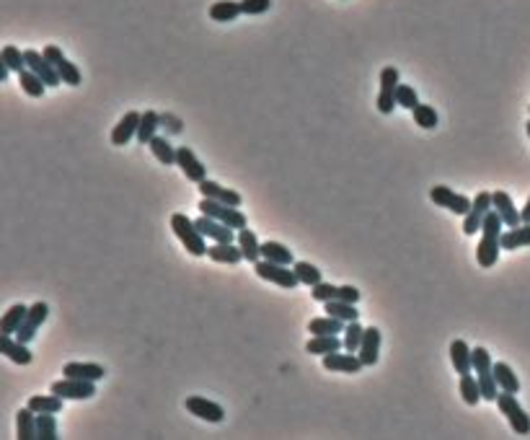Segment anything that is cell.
Segmentation results:
<instances>
[{"mask_svg": "<svg viewBox=\"0 0 530 440\" xmlns=\"http://www.w3.org/2000/svg\"><path fill=\"white\" fill-rule=\"evenodd\" d=\"M254 272L262 280H269V282H275V285H279V288L285 290H295L297 285H300L295 269H287L285 264H275V262H266V259H259V262H256Z\"/></svg>", "mask_w": 530, "mask_h": 440, "instance_id": "5", "label": "cell"}, {"mask_svg": "<svg viewBox=\"0 0 530 440\" xmlns=\"http://www.w3.org/2000/svg\"><path fill=\"white\" fill-rule=\"evenodd\" d=\"M375 107H378L381 114H391L393 109L399 107V104H396V94H385V91H381V94H378V101H375Z\"/></svg>", "mask_w": 530, "mask_h": 440, "instance_id": "49", "label": "cell"}, {"mask_svg": "<svg viewBox=\"0 0 530 440\" xmlns=\"http://www.w3.org/2000/svg\"><path fill=\"white\" fill-rule=\"evenodd\" d=\"M16 438L19 440H36V417L29 407L16 412Z\"/></svg>", "mask_w": 530, "mask_h": 440, "instance_id": "29", "label": "cell"}, {"mask_svg": "<svg viewBox=\"0 0 530 440\" xmlns=\"http://www.w3.org/2000/svg\"><path fill=\"white\" fill-rule=\"evenodd\" d=\"M324 368H326V370H334V373H360L365 365H362L360 355L337 350V353L324 355Z\"/></svg>", "mask_w": 530, "mask_h": 440, "instance_id": "14", "label": "cell"}, {"mask_svg": "<svg viewBox=\"0 0 530 440\" xmlns=\"http://www.w3.org/2000/svg\"><path fill=\"white\" fill-rule=\"evenodd\" d=\"M412 117H414V122L419 125L422 129H435L437 125H440V114H437L435 109L430 107V104H416V107L412 109Z\"/></svg>", "mask_w": 530, "mask_h": 440, "instance_id": "38", "label": "cell"}, {"mask_svg": "<svg viewBox=\"0 0 530 440\" xmlns=\"http://www.w3.org/2000/svg\"><path fill=\"white\" fill-rule=\"evenodd\" d=\"M142 114L140 112H127L112 129V145H127L132 138H138V127Z\"/></svg>", "mask_w": 530, "mask_h": 440, "instance_id": "17", "label": "cell"}, {"mask_svg": "<svg viewBox=\"0 0 530 440\" xmlns=\"http://www.w3.org/2000/svg\"><path fill=\"white\" fill-rule=\"evenodd\" d=\"M262 259L266 262H275V264H285V267H293L295 259H293V251L279 244V241H264L262 244Z\"/></svg>", "mask_w": 530, "mask_h": 440, "instance_id": "27", "label": "cell"}, {"mask_svg": "<svg viewBox=\"0 0 530 440\" xmlns=\"http://www.w3.org/2000/svg\"><path fill=\"white\" fill-rule=\"evenodd\" d=\"M497 407H499V412L507 417L509 428H512L515 435H530V415H525V409L520 407V401L515 399V394L499 391Z\"/></svg>", "mask_w": 530, "mask_h": 440, "instance_id": "4", "label": "cell"}, {"mask_svg": "<svg viewBox=\"0 0 530 440\" xmlns=\"http://www.w3.org/2000/svg\"><path fill=\"white\" fill-rule=\"evenodd\" d=\"M197 189L202 192V197H210V200H218V202L231 205V207H241V205H244V197L235 192V189H228V187H223V184L218 182H210V179L197 184Z\"/></svg>", "mask_w": 530, "mask_h": 440, "instance_id": "15", "label": "cell"}, {"mask_svg": "<svg viewBox=\"0 0 530 440\" xmlns=\"http://www.w3.org/2000/svg\"><path fill=\"white\" fill-rule=\"evenodd\" d=\"M324 308H326L329 316L341 319L344 324L357 322V319H360V311H357V306H354V303H344V301H337V298H334V301L324 303Z\"/></svg>", "mask_w": 530, "mask_h": 440, "instance_id": "33", "label": "cell"}, {"mask_svg": "<svg viewBox=\"0 0 530 440\" xmlns=\"http://www.w3.org/2000/svg\"><path fill=\"white\" fill-rule=\"evenodd\" d=\"M293 269H295L300 285H308V288H313V285H318V282L324 280L321 277V269H318L316 264H310V262H295Z\"/></svg>", "mask_w": 530, "mask_h": 440, "instance_id": "39", "label": "cell"}, {"mask_svg": "<svg viewBox=\"0 0 530 440\" xmlns=\"http://www.w3.org/2000/svg\"><path fill=\"white\" fill-rule=\"evenodd\" d=\"M197 207H200L202 215H207V218H215V220H220V223H225L228 228H233L235 233H238L241 228H248V220H246V215L241 213L238 207L223 205V202H218V200H210V197H202Z\"/></svg>", "mask_w": 530, "mask_h": 440, "instance_id": "3", "label": "cell"}, {"mask_svg": "<svg viewBox=\"0 0 530 440\" xmlns=\"http://www.w3.org/2000/svg\"><path fill=\"white\" fill-rule=\"evenodd\" d=\"M396 104L403 109H414L419 104V96H416V91L412 86H406V83H399L396 88Z\"/></svg>", "mask_w": 530, "mask_h": 440, "instance_id": "44", "label": "cell"}, {"mask_svg": "<svg viewBox=\"0 0 530 440\" xmlns=\"http://www.w3.org/2000/svg\"><path fill=\"white\" fill-rule=\"evenodd\" d=\"M176 166H179L181 171H184V176L194 184H200V182L207 179V169L202 166V161L194 156V151H191L189 145H181V148H176Z\"/></svg>", "mask_w": 530, "mask_h": 440, "instance_id": "11", "label": "cell"}, {"mask_svg": "<svg viewBox=\"0 0 530 440\" xmlns=\"http://www.w3.org/2000/svg\"><path fill=\"white\" fill-rule=\"evenodd\" d=\"M23 57H26V67L34 70L36 76L42 78L44 83H47V88H54V86H60V83H63V78H60V73H57V67H54V65L50 63L42 52H36V50H26Z\"/></svg>", "mask_w": 530, "mask_h": 440, "instance_id": "9", "label": "cell"}, {"mask_svg": "<svg viewBox=\"0 0 530 440\" xmlns=\"http://www.w3.org/2000/svg\"><path fill=\"white\" fill-rule=\"evenodd\" d=\"M489 210H491V194L478 192L476 200H474V205H471V210H468V215L463 218V233H466V236L481 231V226H484V218L489 215Z\"/></svg>", "mask_w": 530, "mask_h": 440, "instance_id": "10", "label": "cell"}, {"mask_svg": "<svg viewBox=\"0 0 530 440\" xmlns=\"http://www.w3.org/2000/svg\"><path fill=\"white\" fill-rule=\"evenodd\" d=\"M0 63L6 65L11 73H23L26 70V57L19 47H13V44H6L3 47V52H0Z\"/></svg>", "mask_w": 530, "mask_h": 440, "instance_id": "37", "label": "cell"}, {"mask_svg": "<svg viewBox=\"0 0 530 440\" xmlns=\"http://www.w3.org/2000/svg\"><path fill=\"white\" fill-rule=\"evenodd\" d=\"M194 223H197V228L202 231V236L212 238L215 244H235V231L228 228L225 223H220V220L207 218V215H200Z\"/></svg>", "mask_w": 530, "mask_h": 440, "instance_id": "12", "label": "cell"}, {"mask_svg": "<svg viewBox=\"0 0 530 440\" xmlns=\"http://www.w3.org/2000/svg\"><path fill=\"white\" fill-rule=\"evenodd\" d=\"M502 233H505V223L497 215V210L491 207L489 215L484 218L481 226V241L476 247V262L481 269H489L497 264L499 254H502Z\"/></svg>", "mask_w": 530, "mask_h": 440, "instance_id": "1", "label": "cell"}, {"mask_svg": "<svg viewBox=\"0 0 530 440\" xmlns=\"http://www.w3.org/2000/svg\"><path fill=\"white\" fill-rule=\"evenodd\" d=\"M207 257L218 264H238V262H244V251L238 244H215L207 249Z\"/></svg>", "mask_w": 530, "mask_h": 440, "instance_id": "25", "label": "cell"}, {"mask_svg": "<svg viewBox=\"0 0 530 440\" xmlns=\"http://www.w3.org/2000/svg\"><path fill=\"white\" fill-rule=\"evenodd\" d=\"M57 73H60V78H63L65 86H73L75 88V86H81V83H83V76H81V70H78V67H75V65L70 63L67 57H65L63 63L57 65Z\"/></svg>", "mask_w": 530, "mask_h": 440, "instance_id": "43", "label": "cell"}, {"mask_svg": "<svg viewBox=\"0 0 530 440\" xmlns=\"http://www.w3.org/2000/svg\"><path fill=\"white\" fill-rule=\"evenodd\" d=\"M357 355H360L365 368H370V365H375L381 360V329H378V326H368V329H365V337H362V344L360 350H357Z\"/></svg>", "mask_w": 530, "mask_h": 440, "instance_id": "18", "label": "cell"}, {"mask_svg": "<svg viewBox=\"0 0 530 440\" xmlns=\"http://www.w3.org/2000/svg\"><path fill=\"white\" fill-rule=\"evenodd\" d=\"M0 353L6 355V357L16 365H29L34 360L29 344L19 342V339L11 337V334H3V337H0Z\"/></svg>", "mask_w": 530, "mask_h": 440, "instance_id": "19", "label": "cell"}, {"mask_svg": "<svg viewBox=\"0 0 530 440\" xmlns=\"http://www.w3.org/2000/svg\"><path fill=\"white\" fill-rule=\"evenodd\" d=\"M171 231L176 233L184 249L189 251L191 257H207V244H204V236H202V231L197 228V223L191 220L189 215L184 213H176L171 215Z\"/></svg>", "mask_w": 530, "mask_h": 440, "instance_id": "2", "label": "cell"}, {"mask_svg": "<svg viewBox=\"0 0 530 440\" xmlns=\"http://www.w3.org/2000/svg\"><path fill=\"white\" fill-rule=\"evenodd\" d=\"M525 129H528V138H530V119H528V125H525Z\"/></svg>", "mask_w": 530, "mask_h": 440, "instance_id": "52", "label": "cell"}, {"mask_svg": "<svg viewBox=\"0 0 530 440\" xmlns=\"http://www.w3.org/2000/svg\"><path fill=\"white\" fill-rule=\"evenodd\" d=\"M160 125V117L156 112H142V119H140V127H138V140L140 143H150L156 138V129Z\"/></svg>", "mask_w": 530, "mask_h": 440, "instance_id": "40", "label": "cell"}, {"mask_svg": "<svg viewBox=\"0 0 530 440\" xmlns=\"http://www.w3.org/2000/svg\"><path fill=\"white\" fill-rule=\"evenodd\" d=\"M50 319V306L44 301H36L29 306V311H26V319H23L21 324V329L16 332V339L23 344H29L36 337V332H39V326H42L44 322Z\"/></svg>", "mask_w": 530, "mask_h": 440, "instance_id": "8", "label": "cell"}, {"mask_svg": "<svg viewBox=\"0 0 530 440\" xmlns=\"http://www.w3.org/2000/svg\"><path fill=\"white\" fill-rule=\"evenodd\" d=\"M491 207L497 210V215L502 218V223L507 228H518L520 223H522V218H520V210L515 207V202H512V197H509L507 192H491Z\"/></svg>", "mask_w": 530, "mask_h": 440, "instance_id": "16", "label": "cell"}, {"mask_svg": "<svg viewBox=\"0 0 530 440\" xmlns=\"http://www.w3.org/2000/svg\"><path fill=\"white\" fill-rule=\"evenodd\" d=\"M187 409H189L191 415H197L200 419H204V422H223L225 419V412L223 407L218 404V401H210V399H204V397H187Z\"/></svg>", "mask_w": 530, "mask_h": 440, "instance_id": "13", "label": "cell"}, {"mask_svg": "<svg viewBox=\"0 0 530 440\" xmlns=\"http://www.w3.org/2000/svg\"><path fill=\"white\" fill-rule=\"evenodd\" d=\"M54 438H57L54 415H36V440H54Z\"/></svg>", "mask_w": 530, "mask_h": 440, "instance_id": "42", "label": "cell"}, {"mask_svg": "<svg viewBox=\"0 0 530 440\" xmlns=\"http://www.w3.org/2000/svg\"><path fill=\"white\" fill-rule=\"evenodd\" d=\"M238 13H241V3H235V0H218V3H212L210 6L212 21H220V23L235 21Z\"/></svg>", "mask_w": 530, "mask_h": 440, "instance_id": "30", "label": "cell"}, {"mask_svg": "<svg viewBox=\"0 0 530 440\" xmlns=\"http://www.w3.org/2000/svg\"><path fill=\"white\" fill-rule=\"evenodd\" d=\"M63 404L65 399L50 391V394H36V397H32L26 407L32 409L34 415H57V412H63Z\"/></svg>", "mask_w": 530, "mask_h": 440, "instance_id": "23", "label": "cell"}, {"mask_svg": "<svg viewBox=\"0 0 530 440\" xmlns=\"http://www.w3.org/2000/svg\"><path fill=\"white\" fill-rule=\"evenodd\" d=\"M522 247H530V223H520L518 228H509L502 233V249L515 251Z\"/></svg>", "mask_w": 530, "mask_h": 440, "instance_id": "28", "label": "cell"}, {"mask_svg": "<svg viewBox=\"0 0 530 440\" xmlns=\"http://www.w3.org/2000/svg\"><path fill=\"white\" fill-rule=\"evenodd\" d=\"M8 76H11V70L0 63V81H3V83H8Z\"/></svg>", "mask_w": 530, "mask_h": 440, "instance_id": "51", "label": "cell"}, {"mask_svg": "<svg viewBox=\"0 0 530 440\" xmlns=\"http://www.w3.org/2000/svg\"><path fill=\"white\" fill-rule=\"evenodd\" d=\"M520 218H522V223H530V197H528V202H525V207L520 210Z\"/></svg>", "mask_w": 530, "mask_h": 440, "instance_id": "50", "label": "cell"}, {"mask_svg": "<svg viewBox=\"0 0 530 440\" xmlns=\"http://www.w3.org/2000/svg\"><path fill=\"white\" fill-rule=\"evenodd\" d=\"M450 363L460 376L474 373V350L466 344V339H453L450 342Z\"/></svg>", "mask_w": 530, "mask_h": 440, "instance_id": "20", "label": "cell"}, {"mask_svg": "<svg viewBox=\"0 0 530 440\" xmlns=\"http://www.w3.org/2000/svg\"><path fill=\"white\" fill-rule=\"evenodd\" d=\"M52 394L63 397L65 401H83V399H91L96 394V381H83V378H67L63 381H54L52 384Z\"/></svg>", "mask_w": 530, "mask_h": 440, "instance_id": "7", "label": "cell"}, {"mask_svg": "<svg viewBox=\"0 0 530 440\" xmlns=\"http://www.w3.org/2000/svg\"><path fill=\"white\" fill-rule=\"evenodd\" d=\"M26 311H29V306H23V303H13L11 308H6L3 319H0V334L16 337V332L21 329L23 319H26Z\"/></svg>", "mask_w": 530, "mask_h": 440, "instance_id": "24", "label": "cell"}, {"mask_svg": "<svg viewBox=\"0 0 530 440\" xmlns=\"http://www.w3.org/2000/svg\"><path fill=\"white\" fill-rule=\"evenodd\" d=\"M341 347H344V344H341L339 334H313L306 344V353L321 355V357H324V355L337 353V350H341Z\"/></svg>", "mask_w": 530, "mask_h": 440, "instance_id": "21", "label": "cell"}, {"mask_svg": "<svg viewBox=\"0 0 530 440\" xmlns=\"http://www.w3.org/2000/svg\"><path fill=\"white\" fill-rule=\"evenodd\" d=\"M347 324L341 319H334V316H318V319H310L308 322V332L310 334H344Z\"/></svg>", "mask_w": 530, "mask_h": 440, "instance_id": "31", "label": "cell"}, {"mask_svg": "<svg viewBox=\"0 0 530 440\" xmlns=\"http://www.w3.org/2000/svg\"><path fill=\"white\" fill-rule=\"evenodd\" d=\"M362 298V293L357 288H352V285H341V288H337V301H344V303H360Z\"/></svg>", "mask_w": 530, "mask_h": 440, "instance_id": "48", "label": "cell"}, {"mask_svg": "<svg viewBox=\"0 0 530 440\" xmlns=\"http://www.w3.org/2000/svg\"><path fill=\"white\" fill-rule=\"evenodd\" d=\"M430 200H432L437 207H445V210H450V213L456 215H463V218H466L471 205H474V200H468L466 194L453 192L450 187H443V184H437V187L430 189Z\"/></svg>", "mask_w": 530, "mask_h": 440, "instance_id": "6", "label": "cell"}, {"mask_svg": "<svg viewBox=\"0 0 530 440\" xmlns=\"http://www.w3.org/2000/svg\"><path fill=\"white\" fill-rule=\"evenodd\" d=\"M399 83H401V78H399V70H396V67H383V73H381V91H385V94H396Z\"/></svg>", "mask_w": 530, "mask_h": 440, "instance_id": "46", "label": "cell"}, {"mask_svg": "<svg viewBox=\"0 0 530 440\" xmlns=\"http://www.w3.org/2000/svg\"><path fill=\"white\" fill-rule=\"evenodd\" d=\"M19 83H21V91L26 94V96H32V98H42L44 96V91H47V83H44L42 78L36 76L34 70H23V73H19Z\"/></svg>", "mask_w": 530, "mask_h": 440, "instance_id": "34", "label": "cell"}, {"mask_svg": "<svg viewBox=\"0 0 530 440\" xmlns=\"http://www.w3.org/2000/svg\"><path fill=\"white\" fill-rule=\"evenodd\" d=\"M458 391H460V399L466 401L468 407H476L478 401H481V386H478L476 381V373H466V376H460V384H458Z\"/></svg>", "mask_w": 530, "mask_h": 440, "instance_id": "32", "label": "cell"}, {"mask_svg": "<svg viewBox=\"0 0 530 440\" xmlns=\"http://www.w3.org/2000/svg\"><path fill=\"white\" fill-rule=\"evenodd\" d=\"M148 145H150V153H153L163 166H173V163H176V148H173L166 138H158V135H156Z\"/></svg>", "mask_w": 530, "mask_h": 440, "instance_id": "36", "label": "cell"}, {"mask_svg": "<svg viewBox=\"0 0 530 440\" xmlns=\"http://www.w3.org/2000/svg\"><path fill=\"white\" fill-rule=\"evenodd\" d=\"M67 378H83V381H101L106 376V368L98 363H67L63 368Z\"/></svg>", "mask_w": 530, "mask_h": 440, "instance_id": "22", "label": "cell"}, {"mask_svg": "<svg viewBox=\"0 0 530 440\" xmlns=\"http://www.w3.org/2000/svg\"><path fill=\"white\" fill-rule=\"evenodd\" d=\"M494 378H497L502 391H507V394H518L520 391V378L515 376V370L507 363H494Z\"/></svg>", "mask_w": 530, "mask_h": 440, "instance_id": "35", "label": "cell"}, {"mask_svg": "<svg viewBox=\"0 0 530 440\" xmlns=\"http://www.w3.org/2000/svg\"><path fill=\"white\" fill-rule=\"evenodd\" d=\"M235 241H238V247H241V251H244L246 262L256 264V262L262 259V244H259V238H256V233L251 231V228H241L238 236H235Z\"/></svg>", "mask_w": 530, "mask_h": 440, "instance_id": "26", "label": "cell"}, {"mask_svg": "<svg viewBox=\"0 0 530 440\" xmlns=\"http://www.w3.org/2000/svg\"><path fill=\"white\" fill-rule=\"evenodd\" d=\"M362 337H365L362 324L360 322H350L347 324V329H344V339H341L344 350H347V353H357V350H360V344H362Z\"/></svg>", "mask_w": 530, "mask_h": 440, "instance_id": "41", "label": "cell"}, {"mask_svg": "<svg viewBox=\"0 0 530 440\" xmlns=\"http://www.w3.org/2000/svg\"><path fill=\"white\" fill-rule=\"evenodd\" d=\"M310 295H313V301L318 303H329L337 298V285H331V282H318V285H313V290H310Z\"/></svg>", "mask_w": 530, "mask_h": 440, "instance_id": "45", "label": "cell"}, {"mask_svg": "<svg viewBox=\"0 0 530 440\" xmlns=\"http://www.w3.org/2000/svg\"><path fill=\"white\" fill-rule=\"evenodd\" d=\"M272 6V0H241V13L246 16H259V13H266Z\"/></svg>", "mask_w": 530, "mask_h": 440, "instance_id": "47", "label": "cell"}]
</instances>
